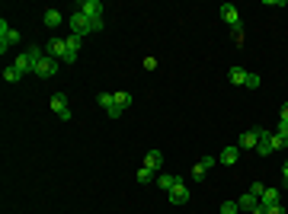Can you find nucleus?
Returning a JSON list of instances; mask_svg holds the SVG:
<instances>
[{
  "instance_id": "0eeeda50",
  "label": "nucleus",
  "mask_w": 288,
  "mask_h": 214,
  "mask_svg": "<svg viewBox=\"0 0 288 214\" xmlns=\"http://www.w3.org/2000/svg\"><path fill=\"white\" fill-rule=\"evenodd\" d=\"M221 20L228 23L231 29H243V26H240V13H237L234 3H221Z\"/></svg>"
},
{
  "instance_id": "2eb2a0df",
  "label": "nucleus",
  "mask_w": 288,
  "mask_h": 214,
  "mask_svg": "<svg viewBox=\"0 0 288 214\" xmlns=\"http://www.w3.org/2000/svg\"><path fill=\"white\" fill-rule=\"evenodd\" d=\"M42 23H45L48 29H58L61 23H64V16H61L58 10H45V16H42Z\"/></svg>"
},
{
  "instance_id": "c756f323",
  "label": "nucleus",
  "mask_w": 288,
  "mask_h": 214,
  "mask_svg": "<svg viewBox=\"0 0 288 214\" xmlns=\"http://www.w3.org/2000/svg\"><path fill=\"white\" fill-rule=\"evenodd\" d=\"M269 214H288V211H285V205H272V208H269Z\"/></svg>"
},
{
  "instance_id": "423d86ee",
  "label": "nucleus",
  "mask_w": 288,
  "mask_h": 214,
  "mask_svg": "<svg viewBox=\"0 0 288 214\" xmlns=\"http://www.w3.org/2000/svg\"><path fill=\"white\" fill-rule=\"evenodd\" d=\"M45 51L52 54V58H58V61H67V42L64 39H48V45H45Z\"/></svg>"
},
{
  "instance_id": "1a4fd4ad",
  "label": "nucleus",
  "mask_w": 288,
  "mask_h": 214,
  "mask_svg": "<svg viewBox=\"0 0 288 214\" xmlns=\"http://www.w3.org/2000/svg\"><path fill=\"white\" fill-rule=\"evenodd\" d=\"M64 42H67V61H64V64H74L77 54H80V42H83V35H74V32H71Z\"/></svg>"
},
{
  "instance_id": "6ab92c4d",
  "label": "nucleus",
  "mask_w": 288,
  "mask_h": 214,
  "mask_svg": "<svg viewBox=\"0 0 288 214\" xmlns=\"http://www.w3.org/2000/svg\"><path fill=\"white\" fill-rule=\"evenodd\" d=\"M96 102H100L106 112H112V109H115V93H100V96H96Z\"/></svg>"
},
{
  "instance_id": "aec40b11",
  "label": "nucleus",
  "mask_w": 288,
  "mask_h": 214,
  "mask_svg": "<svg viewBox=\"0 0 288 214\" xmlns=\"http://www.w3.org/2000/svg\"><path fill=\"white\" fill-rule=\"evenodd\" d=\"M134 179H138L141 186H148V182H154V169H148V166H138V173H134Z\"/></svg>"
},
{
  "instance_id": "4be33fe9",
  "label": "nucleus",
  "mask_w": 288,
  "mask_h": 214,
  "mask_svg": "<svg viewBox=\"0 0 288 214\" xmlns=\"http://www.w3.org/2000/svg\"><path fill=\"white\" fill-rule=\"evenodd\" d=\"M115 106H119L122 112H125V109L131 106V93H125V90H122V93H115Z\"/></svg>"
},
{
  "instance_id": "f8f14e48",
  "label": "nucleus",
  "mask_w": 288,
  "mask_h": 214,
  "mask_svg": "<svg viewBox=\"0 0 288 214\" xmlns=\"http://www.w3.org/2000/svg\"><path fill=\"white\" fill-rule=\"evenodd\" d=\"M237 160H240V147H237V144L224 147V150H221V157H218V163H224V166H234Z\"/></svg>"
},
{
  "instance_id": "dca6fc26",
  "label": "nucleus",
  "mask_w": 288,
  "mask_h": 214,
  "mask_svg": "<svg viewBox=\"0 0 288 214\" xmlns=\"http://www.w3.org/2000/svg\"><path fill=\"white\" fill-rule=\"evenodd\" d=\"M176 182H180V176H173V173H160L157 176V189H163V192H170Z\"/></svg>"
},
{
  "instance_id": "cd10ccee",
  "label": "nucleus",
  "mask_w": 288,
  "mask_h": 214,
  "mask_svg": "<svg viewBox=\"0 0 288 214\" xmlns=\"http://www.w3.org/2000/svg\"><path fill=\"white\" fill-rule=\"evenodd\" d=\"M250 192H253V195H256V198H260V195H262V192H266V186H262V182H253V186H250Z\"/></svg>"
},
{
  "instance_id": "4468645a",
  "label": "nucleus",
  "mask_w": 288,
  "mask_h": 214,
  "mask_svg": "<svg viewBox=\"0 0 288 214\" xmlns=\"http://www.w3.org/2000/svg\"><path fill=\"white\" fill-rule=\"evenodd\" d=\"M141 166H148V169H154V173H157V169L163 166V154H160V150H148V157H144Z\"/></svg>"
},
{
  "instance_id": "a878e982",
  "label": "nucleus",
  "mask_w": 288,
  "mask_h": 214,
  "mask_svg": "<svg viewBox=\"0 0 288 214\" xmlns=\"http://www.w3.org/2000/svg\"><path fill=\"white\" fill-rule=\"evenodd\" d=\"M272 144H275V150H282L288 144V138H285V134H272Z\"/></svg>"
},
{
  "instance_id": "f03ea898",
  "label": "nucleus",
  "mask_w": 288,
  "mask_h": 214,
  "mask_svg": "<svg viewBox=\"0 0 288 214\" xmlns=\"http://www.w3.org/2000/svg\"><path fill=\"white\" fill-rule=\"evenodd\" d=\"M20 42V32L13 26H7V20H0V51L7 54V48H13Z\"/></svg>"
},
{
  "instance_id": "c85d7f7f",
  "label": "nucleus",
  "mask_w": 288,
  "mask_h": 214,
  "mask_svg": "<svg viewBox=\"0 0 288 214\" xmlns=\"http://www.w3.org/2000/svg\"><path fill=\"white\" fill-rule=\"evenodd\" d=\"M192 179H195V182H202V179H205V173H202L199 166H192Z\"/></svg>"
},
{
  "instance_id": "393cba45",
  "label": "nucleus",
  "mask_w": 288,
  "mask_h": 214,
  "mask_svg": "<svg viewBox=\"0 0 288 214\" xmlns=\"http://www.w3.org/2000/svg\"><path fill=\"white\" fill-rule=\"evenodd\" d=\"M247 90H256L260 87V74H247V83H243Z\"/></svg>"
},
{
  "instance_id": "ddd939ff",
  "label": "nucleus",
  "mask_w": 288,
  "mask_h": 214,
  "mask_svg": "<svg viewBox=\"0 0 288 214\" xmlns=\"http://www.w3.org/2000/svg\"><path fill=\"white\" fill-rule=\"evenodd\" d=\"M260 205L266 208V211H269L272 205H282V198H279V189H269V186H266V192L260 195Z\"/></svg>"
},
{
  "instance_id": "9b49d317",
  "label": "nucleus",
  "mask_w": 288,
  "mask_h": 214,
  "mask_svg": "<svg viewBox=\"0 0 288 214\" xmlns=\"http://www.w3.org/2000/svg\"><path fill=\"white\" fill-rule=\"evenodd\" d=\"M256 144H260V134H256V128H253V131H243L240 138H237V147H240V150H256Z\"/></svg>"
},
{
  "instance_id": "7c9ffc66",
  "label": "nucleus",
  "mask_w": 288,
  "mask_h": 214,
  "mask_svg": "<svg viewBox=\"0 0 288 214\" xmlns=\"http://www.w3.org/2000/svg\"><path fill=\"white\" fill-rule=\"evenodd\" d=\"M279 121H285V125H288V102L282 106V112H279Z\"/></svg>"
},
{
  "instance_id": "412c9836",
  "label": "nucleus",
  "mask_w": 288,
  "mask_h": 214,
  "mask_svg": "<svg viewBox=\"0 0 288 214\" xmlns=\"http://www.w3.org/2000/svg\"><path fill=\"white\" fill-rule=\"evenodd\" d=\"M3 80H7V83H20V80H23V74L16 71L13 64H7V67H3Z\"/></svg>"
},
{
  "instance_id": "5701e85b",
  "label": "nucleus",
  "mask_w": 288,
  "mask_h": 214,
  "mask_svg": "<svg viewBox=\"0 0 288 214\" xmlns=\"http://www.w3.org/2000/svg\"><path fill=\"white\" fill-rule=\"evenodd\" d=\"M214 163H218V160H214V157H202V160H199V163H195V166H199V169H202V173H208V169H211V166H214Z\"/></svg>"
},
{
  "instance_id": "6e6552de",
  "label": "nucleus",
  "mask_w": 288,
  "mask_h": 214,
  "mask_svg": "<svg viewBox=\"0 0 288 214\" xmlns=\"http://www.w3.org/2000/svg\"><path fill=\"white\" fill-rule=\"evenodd\" d=\"M77 10H80L83 16H90V20H103V3L100 0H80Z\"/></svg>"
},
{
  "instance_id": "9d476101",
  "label": "nucleus",
  "mask_w": 288,
  "mask_h": 214,
  "mask_svg": "<svg viewBox=\"0 0 288 214\" xmlns=\"http://www.w3.org/2000/svg\"><path fill=\"white\" fill-rule=\"evenodd\" d=\"M189 195H192V192H189V189L183 186V182H176V186L167 192V198L173 201V205H186V201H189Z\"/></svg>"
},
{
  "instance_id": "72a5a7b5",
  "label": "nucleus",
  "mask_w": 288,
  "mask_h": 214,
  "mask_svg": "<svg viewBox=\"0 0 288 214\" xmlns=\"http://www.w3.org/2000/svg\"><path fill=\"white\" fill-rule=\"evenodd\" d=\"M282 179L288 182V163H285V166H282Z\"/></svg>"
},
{
  "instance_id": "39448f33",
  "label": "nucleus",
  "mask_w": 288,
  "mask_h": 214,
  "mask_svg": "<svg viewBox=\"0 0 288 214\" xmlns=\"http://www.w3.org/2000/svg\"><path fill=\"white\" fill-rule=\"evenodd\" d=\"M48 106H52V112H58L61 121L71 119V106H67V96H64V93H54L52 99H48Z\"/></svg>"
},
{
  "instance_id": "bb28decb",
  "label": "nucleus",
  "mask_w": 288,
  "mask_h": 214,
  "mask_svg": "<svg viewBox=\"0 0 288 214\" xmlns=\"http://www.w3.org/2000/svg\"><path fill=\"white\" fill-rule=\"evenodd\" d=\"M144 71H157V58H154V54H148V58H144Z\"/></svg>"
},
{
  "instance_id": "473e14b6",
  "label": "nucleus",
  "mask_w": 288,
  "mask_h": 214,
  "mask_svg": "<svg viewBox=\"0 0 288 214\" xmlns=\"http://www.w3.org/2000/svg\"><path fill=\"white\" fill-rule=\"evenodd\" d=\"M250 214H269V211H266V208H262V205H256V208H253V211H250Z\"/></svg>"
},
{
  "instance_id": "7ed1b4c3",
  "label": "nucleus",
  "mask_w": 288,
  "mask_h": 214,
  "mask_svg": "<svg viewBox=\"0 0 288 214\" xmlns=\"http://www.w3.org/2000/svg\"><path fill=\"white\" fill-rule=\"evenodd\" d=\"M58 74V58H52V54H45V58L35 64V77H42V80H48V77Z\"/></svg>"
},
{
  "instance_id": "20e7f679",
  "label": "nucleus",
  "mask_w": 288,
  "mask_h": 214,
  "mask_svg": "<svg viewBox=\"0 0 288 214\" xmlns=\"http://www.w3.org/2000/svg\"><path fill=\"white\" fill-rule=\"evenodd\" d=\"M256 134H260V144H256V154H260V157H269V154H275V144H272V134H275V131H266V128H256Z\"/></svg>"
},
{
  "instance_id": "f257e3e1",
  "label": "nucleus",
  "mask_w": 288,
  "mask_h": 214,
  "mask_svg": "<svg viewBox=\"0 0 288 214\" xmlns=\"http://www.w3.org/2000/svg\"><path fill=\"white\" fill-rule=\"evenodd\" d=\"M71 32L74 35H90V32H96V20H90V16H83L80 10H77V13H71Z\"/></svg>"
},
{
  "instance_id": "f3484780",
  "label": "nucleus",
  "mask_w": 288,
  "mask_h": 214,
  "mask_svg": "<svg viewBox=\"0 0 288 214\" xmlns=\"http://www.w3.org/2000/svg\"><path fill=\"white\" fill-rule=\"evenodd\" d=\"M237 205H240V211H253V208L260 205V198H256L253 192H243L240 198H237Z\"/></svg>"
},
{
  "instance_id": "2f4dec72",
  "label": "nucleus",
  "mask_w": 288,
  "mask_h": 214,
  "mask_svg": "<svg viewBox=\"0 0 288 214\" xmlns=\"http://www.w3.org/2000/svg\"><path fill=\"white\" fill-rule=\"evenodd\" d=\"M275 134H285V138H288V125H285V121H279V128H275Z\"/></svg>"
},
{
  "instance_id": "b1692460",
  "label": "nucleus",
  "mask_w": 288,
  "mask_h": 214,
  "mask_svg": "<svg viewBox=\"0 0 288 214\" xmlns=\"http://www.w3.org/2000/svg\"><path fill=\"white\" fill-rule=\"evenodd\" d=\"M237 211H240L237 201H224V205H221V214H237Z\"/></svg>"
},
{
  "instance_id": "a211bd4d",
  "label": "nucleus",
  "mask_w": 288,
  "mask_h": 214,
  "mask_svg": "<svg viewBox=\"0 0 288 214\" xmlns=\"http://www.w3.org/2000/svg\"><path fill=\"white\" fill-rule=\"evenodd\" d=\"M247 74L250 71H243V67H231V83H237V87H243V83H247Z\"/></svg>"
}]
</instances>
